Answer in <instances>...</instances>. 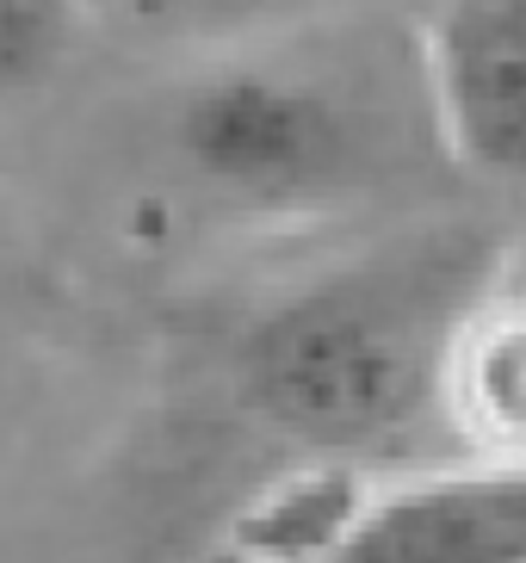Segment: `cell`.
<instances>
[{"mask_svg":"<svg viewBox=\"0 0 526 563\" xmlns=\"http://www.w3.org/2000/svg\"><path fill=\"white\" fill-rule=\"evenodd\" d=\"M471 279L478 266L464 249H421L292 291L242 341L248 409L310 452L403 440L446 390L452 341L471 322Z\"/></svg>","mask_w":526,"mask_h":563,"instance_id":"6da1fadb","label":"cell"},{"mask_svg":"<svg viewBox=\"0 0 526 563\" xmlns=\"http://www.w3.org/2000/svg\"><path fill=\"white\" fill-rule=\"evenodd\" d=\"M174 155L205 192L248 211L310 205L353 174L360 131L310 75L235 63L193 81L174 106Z\"/></svg>","mask_w":526,"mask_h":563,"instance_id":"7a4b0ae2","label":"cell"},{"mask_svg":"<svg viewBox=\"0 0 526 563\" xmlns=\"http://www.w3.org/2000/svg\"><path fill=\"white\" fill-rule=\"evenodd\" d=\"M316 563H526V464L495 459L353 496Z\"/></svg>","mask_w":526,"mask_h":563,"instance_id":"3957f363","label":"cell"},{"mask_svg":"<svg viewBox=\"0 0 526 563\" xmlns=\"http://www.w3.org/2000/svg\"><path fill=\"white\" fill-rule=\"evenodd\" d=\"M434 100L452 150L526 186V0H452L434 32Z\"/></svg>","mask_w":526,"mask_h":563,"instance_id":"277c9868","label":"cell"},{"mask_svg":"<svg viewBox=\"0 0 526 563\" xmlns=\"http://www.w3.org/2000/svg\"><path fill=\"white\" fill-rule=\"evenodd\" d=\"M446 397L464 433H478L495 459L526 464V310L464 322L446 360Z\"/></svg>","mask_w":526,"mask_h":563,"instance_id":"5b68a950","label":"cell"},{"mask_svg":"<svg viewBox=\"0 0 526 563\" xmlns=\"http://www.w3.org/2000/svg\"><path fill=\"white\" fill-rule=\"evenodd\" d=\"M68 51V0H0V100L32 93Z\"/></svg>","mask_w":526,"mask_h":563,"instance_id":"8992f818","label":"cell"},{"mask_svg":"<svg viewBox=\"0 0 526 563\" xmlns=\"http://www.w3.org/2000/svg\"><path fill=\"white\" fill-rule=\"evenodd\" d=\"M273 0H136V13L155 25H230V19L266 13Z\"/></svg>","mask_w":526,"mask_h":563,"instance_id":"52a82bcc","label":"cell"}]
</instances>
